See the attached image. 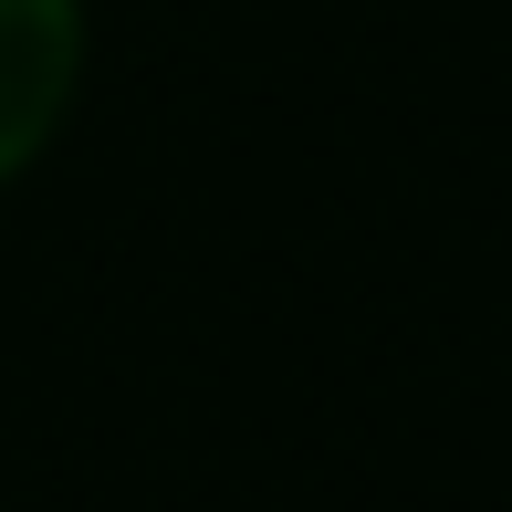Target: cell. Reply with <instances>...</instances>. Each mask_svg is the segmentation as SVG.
I'll return each mask as SVG.
<instances>
[{"mask_svg":"<svg viewBox=\"0 0 512 512\" xmlns=\"http://www.w3.org/2000/svg\"><path fill=\"white\" fill-rule=\"evenodd\" d=\"M84 53H95L84 0H0V189H21L74 126Z\"/></svg>","mask_w":512,"mask_h":512,"instance_id":"cell-1","label":"cell"}]
</instances>
